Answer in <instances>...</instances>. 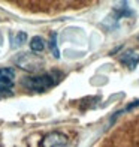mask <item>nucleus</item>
Instances as JSON below:
<instances>
[{
	"instance_id": "nucleus-1",
	"label": "nucleus",
	"mask_w": 139,
	"mask_h": 147,
	"mask_svg": "<svg viewBox=\"0 0 139 147\" xmlns=\"http://www.w3.org/2000/svg\"><path fill=\"white\" fill-rule=\"evenodd\" d=\"M57 81L54 78V74H43V75H37V77H25L21 84L23 87L33 90V92H45L51 89Z\"/></svg>"
},
{
	"instance_id": "nucleus-2",
	"label": "nucleus",
	"mask_w": 139,
	"mask_h": 147,
	"mask_svg": "<svg viewBox=\"0 0 139 147\" xmlns=\"http://www.w3.org/2000/svg\"><path fill=\"white\" fill-rule=\"evenodd\" d=\"M67 144V137L61 132H49L45 135L41 146L42 147H66Z\"/></svg>"
},
{
	"instance_id": "nucleus-3",
	"label": "nucleus",
	"mask_w": 139,
	"mask_h": 147,
	"mask_svg": "<svg viewBox=\"0 0 139 147\" xmlns=\"http://www.w3.org/2000/svg\"><path fill=\"white\" fill-rule=\"evenodd\" d=\"M120 62L124 66H127L129 69H135L138 66V63H139V54L135 53V51H132V50H129V51L123 53V54L120 56Z\"/></svg>"
},
{
	"instance_id": "nucleus-4",
	"label": "nucleus",
	"mask_w": 139,
	"mask_h": 147,
	"mask_svg": "<svg viewBox=\"0 0 139 147\" xmlns=\"http://www.w3.org/2000/svg\"><path fill=\"white\" fill-rule=\"evenodd\" d=\"M45 48V41L41 36H33L31 41H30V50L35 51V53H41Z\"/></svg>"
},
{
	"instance_id": "nucleus-5",
	"label": "nucleus",
	"mask_w": 139,
	"mask_h": 147,
	"mask_svg": "<svg viewBox=\"0 0 139 147\" xmlns=\"http://www.w3.org/2000/svg\"><path fill=\"white\" fill-rule=\"evenodd\" d=\"M49 50L52 53V56L55 59L60 57V51H58V47H57V33H51V38H49Z\"/></svg>"
},
{
	"instance_id": "nucleus-6",
	"label": "nucleus",
	"mask_w": 139,
	"mask_h": 147,
	"mask_svg": "<svg viewBox=\"0 0 139 147\" xmlns=\"http://www.w3.org/2000/svg\"><path fill=\"white\" fill-rule=\"evenodd\" d=\"M0 78L9 80V81H14V78H15L14 69H12V68H2V69H0Z\"/></svg>"
},
{
	"instance_id": "nucleus-7",
	"label": "nucleus",
	"mask_w": 139,
	"mask_h": 147,
	"mask_svg": "<svg viewBox=\"0 0 139 147\" xmlns=\"http://www.w3.org/2000/svg\"><path fill=\"white\" fill-rule=\"evenodd\" d=\"M25 39H27V35H25L24 32H21V33H17V38L15 39H12V47H18V45H21L23 42H25Z\"/></svg>"
},
{
	"instance_id": "nucleus-8",
	"label": "nucleus",
	"mask_w": 139,
	"mask_h": 147,
	"mask_svg": "<svg viewBox=\"0 0 139 147\" xmlns=\"http://www.w3.org/2000/svg\"><path fill=\"white\" fill-rule=\"evenodd\" d=\"M138 39H139V36H138Z\"/></svg>"
}]
</instances>
